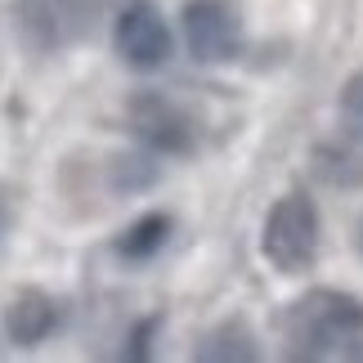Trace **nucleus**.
Segmentation results:
<instances>
[{
	"label": "nucleus",
	"instance_id": "nucleus-1",
	"mask_svg": "<svg viewBox=\"0 0 363 363\" xmlns=\"http://www.w3.org/2000/svg\"><path fill=\"white\" fill-rule=\"evenodd\" d=\"M283 350L301 363H363V301L341 287H310L283 310Z\"/></svg>",
	"mask_w": 363,
	"mask_h": 363
},
{
	"label": "nucleus",
	"instance_id": "nucleus-2",
	"mask_svg": "<svg viewBox=\"0 0 363 363\" xmlns=\"http://www.w3.org/2000/svg\"><path fill=\"white\" fill-rule=\"evenodd\" d=\"M318 247H323V220H318V206L310 193H283L269 211H264L260 225V256L269 269L296 278L305 269H314Z\"/></svg>",
	"mask_w": 363,
	"mask_h": 363
},
{
	"label": "nucleus",
	"instance_id": "nucleus-3",
	"mask_svg": "<svg viewBox=\"0 0 363 363\" xmlns=\"http://www.w3.org/2000/svg\"><path fill=\"white\" fill-rule=\"evenodd\" d=\"M125 125L157 157H193L198 152V117L166 90H135L125 99Z\"/></svg>",
	"mask_w": 363,
	"mask_h": 363
},
{
	"label": "nucleus",
	"instance_id": "nucleus-4",
	"mask_svg": "<svg viewBox=\"0 0 363 363\" xmlns=\"http://www.w3.org/2000/svg\"><path fill=\"white\" fill-rule=\"evenodd\" d=\"M113 50L130 72H162L175 54V32L157 0H130L113 18Z\"/></svg>",
	"mask_w": 363,
	"mask_h": 363
},
{
	"label": "nucleus",
	"instance_id": "nucleus-5",
	"mask_svg": "<svg viewBox=\"0 0 363 363\" xmlns=\"http://www.w3.org/2000/svg\"><path fill=\"white\" fill-rule=\"evenodd\" d=\"M184 45L198 63L220 67L242 54V13L238 0H184L179 9Z\"/></svg>",
	"mask_w": 363,
	"mask_h": 363
},
{
	"label": "nucleus",
	"instance_id": "nucleus-6",
	"mask_svg": "<svg viewBox=\"0 0 363 363\" xmlns=\"http://www.w3.org/2000/svg\"><path fill=\"white\" fill-rule=\"evenodd\" d=\"M63 323V305L45 296V291H36V287H27L18 291L9 305H5V314H0V328H5V337L13 345H40V341H50L54 337V328Z\"/></svg>",
	"mask_w": 363,
	"mask_h": 363
},
{
	"label": "nucleus",
	"instance_id": "nucleus-7",
	"mask_svg": "<svg viewBox=\"0 0 363 363\" xmlns=\"http://www.w3.org/2000/svg\"><path fill=\"white\" fill-rule=\"evenodd\" d=\"M193 359L202 363H251L260 359V345H256V332L242 314L233 318H220L211 332H202L198 345H193Z\"/></svg>",
	"mask_w": 363,
	"mask_h": 363
},
{
	"label": "nucleus",
	"instance_id": "nucleus-8",
	"mask_svg": "<svg viewBox=\"0 0 363 363\" xmlns=\"http://www.w3.org/2000/svg\"><path fill=\"white\" fill-rule=\"evenodd\" d=\"M171 233H175L171 211H144V216H135L130 225L113 238V256H121L125 264H148L152 256L166 251Z\"/></svg>",
	"mask_w": 363,
	"mask_h": 363
},
{
	"label": "nucleus",
	"instance_id": "nucleus-9",
	"mask_svg": "<svg viewBox=\"0 0 363 363\" xmlns=\"http://www.w3.org/2000/svg\"><path fill=\"white\" fill-rule=\"evenodd\" d=\"M162 179V157L152 148L144 152H117L113 162H108V184L113 193H144Z\"/></svg>",
	"mask_w": 363,
	"mask_h": 363
},
{
	"label": "nucleus",
	"instance_id": "nucleus-10",
	"mask_svg": "<svg viewBox=\"0 0 363 363\" xmlns=\"http://www.w3.org/2000/svg\"><path fill=\"white\" fill-rule=\"evenodd\" d=\"M337 113H341L345 135H350V139H363V67L345 77L341 99H337Z\"/></svg>",
	"mask_w": 363,
	"mask_h": 363
},
{
	"label": "nucleus",
	"instance_id": "nucleus-11",
	"mask_svg": "<svg viewBox=\"0 0 363 363\" xmlns=\"http://www.w3.org/2000/svg\"><path fill=\"white\" fill-rule=\"evenodd\" d=\"M157 332H162V314H148L144 323H135L130 337H125V345H121V359H148L152 337H157Z\"/></svg>",
	"mask_w": 363,
	"mask_h": 363
},
{
	"label": "nucleus",
	"instance_id": "nucleus-12",
	"mask_svg": "<svg viewBox=\"0 0 363 363\" xmlns=\"http://www.w3.org/2000/svg\"><path fill=\"white\" fill-rule=\"evenodd\" d=\"M13 220H18V211H13V198H9V189L0 184V247H5V238L13 233Z\"/></svg>",
	"mask_w": 363,
	"mask_h": 363
},
{
	"label": "nucleus",
	"instance_id": "nucleus-13",
	"mask_svg": "<svg viewBox=\"0 0 363 363\" xmlns=\"http://www.w3.org/2000/svg\"><path fill=\"white\" fill-rule=\"evenodd\" d=\"M94 5H99V0H54V9H59L67 23H81V18H86V13H90Z\"/></svg>",
	"mask_w": 363,
	"mask_h": 363
},
{
	"label": "nucleus",
	"instance_id": "nucleus-14",
	"mask_svg": "<svg viewBox=\"0 0 363 363\" xmlns=\"http://www.w3.org/2000/svg\"><path fill=\"white\" fill-rule=\"evenodd\" d=\"M354 242H359V256H363V216H359V233H354Z\"/></svg>",
	"mask_w": 363,
	"mask_h": 363
}]
</instances>
